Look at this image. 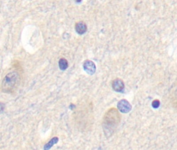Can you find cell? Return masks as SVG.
<instances>
[{
	"label": "cell",
	"instance_id": "obj_8",
	"mask_svg": "<svg viewBox=\"0 0 177 150\" xmlns=\"http://www.w3.org/2000/svg\"><path fill=\"white\" fill-rule=\"evenodd\" d=\"M59 67L61 71H65L68 67V62L66 59L62 58L59 61Z\"/></svg>",
	"mask_w": 177,
	"mask_h": 150
},
{
	"label": "cell",
	"instance_id": "obj_3",
	"mask_svg": "<svg viewBox=\"0 0 177 150\" xmlns=\"http://www.w3.org/2000/svg\"><path fill=\"white\" fill-rule=\"evenodd\" d=\"M117 106L118 110L123 113H128L132 109L131 104L125 99L120 100L117 103Z\"/></svg>",
	"mask_w": 177,
	"mask_h": 150
},
{
	"label": "cell",
	"instance_id": "obj_9",
	"mask_svg": "<svg viewBox=\"0 0 177 150\" xmlns=\"http://www.w3.org/2000/svg\"><path fill=\"white\" fill-rule=\"evenodd\" d=\"M160 102L158 100H155L152 103V106L154 109H157L160 106Z\"/></svg>",
	"mask_w": 177,
	"mask_h": 150
},
{
	"label": "cell",
	"instance_id": "obj_7",
	"mask_svg": "<svg viewBox=\"0 0 177 150\" xmlns=\"http://www.w3.org/2000/svg\"><path fill=\"white\" fill-rule=\"evenodd\" d=\"M58 138L57 137H53V138H52V139H51L50 141L48 142V143H47V144H46L44 145V150H50V148H52L54 144L58 143Z\"/></svg>",
	"mask_w": 177,
	"mask_h": 150
},
{
	"label": "cell",
	"instance_id": "obj_1",
	"mask_svg": "<svg viewBox=\"0 0 177 150\" xmlns=\"http://www.w3.org/2000/svg\"><path fill=\"white\" fill-rule=\"evenodd\" d=\"M120 115L118 110L114 108L109 109L103 117V127L105 133H111L120 123Z\"/></svg>",
	"mask_w": 177,
	"mask_h": 150
},
{
	"label": "cell",
	"instance_id": "obj_10",
	"mask_svg": "<svg viewBox=\"0 0 177 150\" xmlns=\"http://www.w3.org/2000/svg\"><path fill=\"white\" fill-rule=\"evenodd\" d=\"M5 109V105L3 103L0 102V114L3 112Z\"/></svg>",
	"mask_w": 177,
	"mask_h": 150
},
{
	"label": "cell",
	"instance_id": "obj_4",
	"mask_svg": "<svg viewBox=\"0 0 177 150\" xmlns=\"http://www.w3.org/2000/svg\"><path fill=\"white\" fill-rule=\"evenodd\" d=\"M83 68L84 71L90 75H93L95 74L96 71V67L95 63L93 61L86 60L83 64Z\"/></svg>",
	"mask_w": 177,
	"mask_h": 150
},
{
	"label": "cell",
	"instance_id": "obj_5",
	"mask_svg": "<svg viewBox=\"0 0 177 150\" xmlns=\"http://www.w3.org/2000/svg\"><path fill=\"white\" fill-rule=\"evenodd\" d=\"M112 87L113 89L117 92H122L125 88L124 83L122 80L117 78L112 81Z\"/></svg>",
	"mask_w": 177,
	"mask_h": 150
},
{
	"label": "cell",
	"instance_id": "obj_6",
	"mask_svg": "<svg viewBox=\"0 0 177 150\" xmlns=\"http://www.w3.org/2000/svg\"><path fill=\"white\" fill-rule=\"evenodd\" d=\"M75 29L78 34L83 35L87 31V26L84 22L80 21L76 24Z\"/></svg>",
	"mask_w": 177,
	"mask_h": 150
},
{
	"label": "cell",
	"instance_id": "obj_2",
	"mask_svg": "<svg viewBox=\"0 0 177 150\" xmlns=\"http://www.w3.org/2000/svg\"><path fill=\"white\" fill-rule=\"evenodd\" d=\"M20 82V76L17 71H12L5 76L2 83V91L10 93L14 91Z\"/></svg>",
	"mask_w": 177,
	"mask_h": 150
}]
</instances>
